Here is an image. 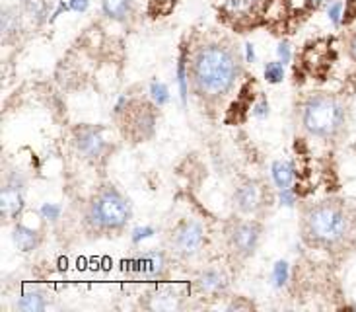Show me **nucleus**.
I'll use <instances>...</instances> for the list:
<instances>
[{"label": "nucleus", "mask_w": 356, "mask_h": 312, "mask_svg": "<svg viewBox=\"0 0 356 312\" xmlns=\"http://www.w3.org/2000/svg\"><path fill=\"white\" fill-rule=\"evenodd\" d=\"M16 306L22 312H43L47 309V299H45L43 292L33 287V289H26L19 295Z\"/></svg>", "instance_id": "18"}, {"label": "nucleus", "mask_w": 356, "mask_h": 312, "mask_svg": "<svg viewBox=\"0 0 356 312\" xmlns=\"http://www.w3.org/2000/svg\"><path fill=\"white\" fill-rule=\"evenodd\" d=\"M39 213L43 219H47V221H57L60 213H63V209H60V205L55 203H43L41 205V209H39Z\"/></svg>", "instance_id": "27"}, {"label": "nucleus", "mask_w": 356, "mask_h": 312, "mask_svg": "<svg viewBox=\"0 0 356 312\" xmlns=\"http://www.w3.org/2000/svg\"><path fill=\"white\" fill-rule=\"evenodd\" d=\"M277 199H279V203L282 205V207H294V205H296V192H294V187L279 189Z\"/></svg>", "instance_id": "28"}, {"label": "nucleus", "mask_w": 356, "mask_h": 312, "mask_svg": "<svg viewBox=\"0 0 356 312\" xmlns=\"http://www.w3.org/2000/svg\"><path fill=\"white\" fill-rule=\"evenodd\" d=\"M168 270V256L162 250H148L129 262V272L143 281H160Z\"/></svg>", "instance_id": "9"}, {"label": "nucleus", "mask_w": 356, "mask_h": 312, "mask_svg": "<svg viewBox=\"0 0 356 312\" xmlns=\"http://www.w3.org/2000/svg\"><path fill=\"white\" fill-rule=\"evenodd\" d=\"M277 57L284 65H289L290 61H292V45H290L289 41H284V39L279 41V45H277Z\"/></svg>", "instance_id": "29"}, {"label": "nucleus", "mask_w": 356, "mask_h": 312, "mask_svg": "<svg viewBox=\"0 0 356 312\" xmlns=\"http://www.w3.org/2000/svg\"><path fill=\"white\" fill-rule=\"evenodd\" d=\"M65 12H70V6H68V0H67V2H65V0H60V2H58V4H57V8L53 10V14H51V20H49V22H55V20L60 18V16H63Z\"/></svg>", "instance_id": "33"}, {"label": "nucleus", "mask_w": 356, "mask_h": 312, "mask_svg": "<svg viewBox=\"0 0 356 312\" xmlns=\"http://www.w3.org/2000/svg\"><path fill=\"white\" fill-rule=\"evenodd\" d=\"M261 224L253 219H238L228 226L226 231V240L232 254L240 260H248L257 252L261 242Z\"/></svg>", "instance_id": "6"}, {"label": "nucleus", "mask_w": 356, "mask_h": 312, "mask_svg": "<svg viewBox=\"0 0 356 312\" xmlns=\"http://www.w3.org/2000/svg\"><path fill=\"white\" fill-rule=\"evenodd\" d=\"M74 148L88 162H99L107 153L104 129L96 125H82L74 131Z\"/></svg>", "instance_id": "8"}, {"label": "nucleus", "mask_w": 356, "mask_h": 312, "mask_svg": "<svg viewBox=\"0 0 356 312\" xmlns=\"http://www.w3.org/2000/svg\"><path fill=\"white\" fill-rule=\"evenodd\" d=\"M150 98H152L154 106L162 107L170 102V90H168V86H165L164 82L154 80V82L150 84Z\"/></svg>", "instance_id": "25"}, {"label": "nucleus", "mask_w": 356, "mask_h": 312, "mask_svg": "<svg viewBox=\"0 0 356 312\" xmlns=\"http://www.w3.org/2000/svg\"><path fill=\"white\" fill-rule=\"evenodd\" d=\"M12 242L18 248L19 252L29 254L38 250L39 242H41V234L33 228H29L26 224H16L12 228Z\"/></svg>", "instance_id": "15"}, {"label": "nucleus", "mask_w": 356, "mask_h": 312, "mask_svg": "<svg viewBox=\"0 0 356 312\" xmlns=\"http://www.w3.org/2000/svg\"><path fill=\"white\" fill-rule=\"evenodd\" d=\"M284 63H280L279 58L277 61H269L265 68H263V77L269 84H280L284 80Z\"/></svg>", "instance_id": "24"}, {"label": "nucleus", "mask_w": 356, "mask_h": 312, "mask_svg": "<svg viewBox=\"0 0 356 312\" xmlns=\"http://www.w3.org/2000/svg\"><path fill=\"white\" fill-rule=\"evenodd\" d=\"M175 77H177V88H179V100H181V106H187V94H189V55L183 51L177 61V70H175Z\"/></svg>", "instance_id": "19"}, {"label": "nucleus", "mask_w": 356, "mask_h": 312, "mask_svg": "<svg viewBox=\"0 0 356 312\" xmlns=\"http://www.w3.org/2000/svg\"><path fill=\"white\" fill-rule=\"evenodd\" d=\"M68 6L74 14H84L90 8V0H68Z\"/></svg>", "instance_id": "32"}, {"label": "nucleus", "mask_w": 356, "mask_h": 312, "mask_svg": "<svg viewBox=\"0 0 356 312\" xmlns=\"http://www.w3.org/2000/svg\"><path fill=\"white\" fill-rule=\"evenodd\" d=\"M270 180L279 189L292 187L296 182V166L290 160H275L270 164Z\"/></svg>", "instance_id": "17"}, {"label": "nucleus", "mask_w": 356, "mask_h": 312, "mask_svg": "<svg viewBox=\"0 0 356 312\" xmlns=\"http://www.w3.org/2000/svg\"><path fill=\"white\" fill-rule=\"evenodd\" d=\"M24 189H26L24 176L19 172H12L6 180V185L2 187V195H0V211L6 221H16L24 211V207H26Z\"/></svg>", "instance_id": "10"}, {"label": "nucleus", "mask_w": 356, "mask_h": 312, "mask_svg": "<svg viewBox=\"0 0 356 312\" xmlns=\"http://www.w3.org/2000/svg\"><path fill=\"white\" fill-rule=\"evenodd\" d=\"M0 29H2V41L12 43L18 38L22 31V12L14 6L2 10V18H0Z\"/></svg>", "instance_id": "16"}, {"label": "nucleus", "mask_w": 356, "mask_h": 312, "mask_svg": "<svg viewBox=\"0 0 356 312\" xmlns=\"http://www.w3.org/2000/svg\"><path fill=\"white\" fill-rule=\"evenodd\" d=\"M267 187L259 180H241L232 194L234 209L241 214H257L267 205Z\"/></svg>", "instance_id": "7"}, {"label": "nucleus", "mask_w": 356, "mask_h": 312, "mask_svg": "<svg viewBox=\"0 0 356 312\" xmlns=\"http://www.w3.org/2000/svg\"><path fill=\"white\" fill-rule=\"evenodd\" d=\"M204 244H207V231L204 224L197 219H181L168 236L170 252L174 254V258L183 262L197 258L204 248Z\"/></svg>", "instance_id": "5"}, {"label": "nucleus", "mask_w": 356, "mask_h": 312, "mask_svg": "<svg viewBox=\"0 0 356 312\" xmlns=\"http://www.w3.org/2000/svg\"><path fill=\"white\" fill-rule=\"evenodd\" d=\"M270 281H273V287L277 289H282L286 287L290 281V265L286 260H279L275 262L273 270H270Z\"/></svg>", "instance_id": "23"}, {"label": "nucleus", "mask_w": 356, "mask_h": 312, "mask_svg": "<svg viewBox=\"0 0 356 312\" xmlns=\"http://www.w3.org/2000/svg\"><path fill=\"white\" fill-rule=\"evenodd\" d=\"M298 121L309 136L335 141L347 131L348 107L337 94L314 92L300 102Z\"/></svg>", "instance_id": "3"}, {"label": "nucleus", "mask_w": 356, "mask_h": 312, "mask_svg": "<svg viewBox=\"0 0 356 312\" xmlns=\"http://www.w3.org/2000/svg\"><path fill=\"white\" fill-rule=\"evenodd\" d=\"M228 275L224 270L218 267H209L202 270L197 279H195V291L202 297H220L228 289Z\"/></svg>", "instance_id": "13"}, {"label": "nucleus", "mask_w": 356, "mask_h": 312, "mask_svg": "<svg viewBox=\"0 0 356 312\" xmlns=\"http://www.w3.org/2000/svg\"><path fill=\"white\" fill-rule=\"evenodd\" d=\"M125 123L129 125V135L135 136L136 141H145L154 135L156 129V111L154 107L146 102L136 106H129L125 111Z\"/></svg>", "instance_id": "11"}, {"label": "nucleus", "mask_w": 356, "mask_h": 312, "mask_svg": "<svg viewBox=\"0 0 356 312\" xmlns=\"http://www.w3.org/2000/svg\"><path fill=\"white\" fill-rule=\"evenodd\" d=\"M154 234H156V231L152 228V226H138V228H135V231H133L131 240H133V244H140L143 240H146V238H152Z\"/></svg>", "instance_id": "30"}, {"label": "nucleus", "mask_w": 356, "mask_h": 312, "mask_svg": "<svg viewBox=\"0 0 356 312\" xmlns=\"http://www.w3.org/2000/svg\"><path fill=\"white\" fill-rule=\"evenodd\" d=\"M243 61H245L248 65H253V63L257 61L255 45H253L251 41H245V43H243Z\"/></svg>", "instance_id": "31"}, {"label": "nucleus", "mask_w": 356, "mask_h": 312, "mask_svg": "<svg viewBox=\"0 0 356 312\" xmlns=\"http://www.w3.org/2000/svg\"><path fill=\"white\" fill-rule=\"evenodd\" d=\"M102 12L107 20L125 24L135 14V0H102Z\"/></svg>", "instance_id": "14"}, {"label": "nucleus", "mask_w": 356, "mask_h": 312, "mask_svg": "<svg viewBox=\"0 0 356 312\" xmlns=\"http://www.w3.org/2000/svg\"><path fill=\"white\" fill-rule=\"evenodd\" d=\"M131 219H133V205L129 201V197L111 184L99 187L96 194L90 197L86 213H84L88 228L102 234L123 231Z\"/></svg>", "instance_id": "4"}, {"label": "nucleus", "mask_w": 356, "mask_h": 312, "mask_svg": "<svg viewBox=\"0 0 356 312\" xmlns=\"http://www.w3.org/2000/svg\"><path fill=\"white\" fill-rule=\"evenodd\" d=\"M347 51H348V55H350V58L356 63V29L350 33V38H348Z\"/></svg>", "instance_id": "35"}, {"label": "nucleus", "mask_w": 356, "mask_h": 312, "mask_svg": "<svg viewBox=\"0 0 356 312\" xmlns=\"http://www.w3.org/2000/svg\"><path fill=\"white\" fill-rule=\"evenodd\" d=\"M241 63H245L243 55L228 43H202L189 57L191 90L204 102H220L238 86Z\"/></svg>", "instance_id": "1"}, {"label": "nucleus", "mask_w": 356, "mask_h": 312, "mask_svg": "<svg viewBox=\"0 0 356 312\" xmlns=\"http://www.w3.org/2000/svg\"><path fill=\"white\" fill-rule=\"evenodd\" d=\"M150 299L154 301L150 304V309H154V311H175V309L181 306L179 304V297H175L174 292H170V289H158Z\"/></svg>", "instance_id": "21"}, {"label": "nucleus", "mask_w": 356, "mask_h": 312, "mask_svg": "<svg viewBox=\"0 0 356 312\" xmlns=\"http://www.w3.org/2000/svg\"><path fill=\"white\" fill-rule=\"evenodd\" d=\"M270 0H222L224 16L236 24H250L267 14Z\"/></svg>", "instance_id": "12"}, {"label": "nucleus", "mask_w": 356, "mask_h": 312, "mask_svg": "<svg viewBox=\"0 0 356 312\" xmlns=\"http://www.w3.org/2000/svg\"><path fill=\"white\" fill-rule=\"evenodd\" d=\"M331 0H302L304 6H309V8H319V6H327Z\"/></svg>", "instance_id": "36"}, {"label": "nucleus", "mask_w": 356, "mask_h": 312, "mask_svg": "<svg viewBox=\"0 0 356 312\" xmlns=\"http://www.w3.org/2000/svg\"><path fill=\"white\" fill-rule=\"evenodd\" d=\"M269 102H267V98L261 96L253 107H251V116L255 117V119H267L269 117Z\"/></svg>", "instance_id": "26"}, {"label": "nucleus", "mask_w": 356, "mask_h": 312, "mask_svg": "<svg viewBox=\"0 0 356 312\" xmlns=\"http://www.w3.org/2000/svg\"><path fill=\"white\" fill-rule=\"evenodd\" d=\"M129 106H131V100H129L127 96H119V100H117V104H115V116L125 114L127 109H129Z\"/></svg>", "instance_id": "34"}, {"label": "nucleus", "mask_w": 356, "mask_h": 312, "mask_svg": "<svg viewBox=\"0 0 356 312\" xmlns=\"http://www.w3.org/2000/svg\"><path fill=\"white\" fill-rule=\"evenodd\" d=\"M22 12L28 16L35 26H41L49 22V4L47 0H24L22 4Z\"/></svg>", "instance_id": "20"}, {"label": "nucleus", "mask_w": 356, "mask_h": 312, "mask_svg": "<svg viewBox=\"0 0 356 312\" xmlns=\"http://www.w3.org/2000/svg\"><path fill=\"white\" fill-rule=\"evenodd\" d=\"M325 14H327L329 24L335 29H339L345 22V16H347V6H345L343 0H331L325 6Z\"/></svg>", "instance_id": "22"}, {"label": "nucleus", "mask_w": 356, "mask_h": 312, "mask_svg": "<svg viewBox=\"0 0 356 312\" xmlns=\"http://www.w3.org/2000/svg\"><path fill=\"white\" fill-rule=\"evenodd\" d=\"M300 233L308 246L337 252L353 242L356 219L341 199H321L304 207Z\"/></svg>", "instance_id": "2"}]
</instances>
